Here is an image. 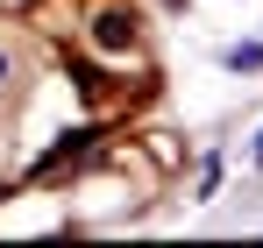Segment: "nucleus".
Masks as SVG:
<instances>
[{
    "label": "nucleus",
    "instance_id": "f257e3e1",
    "mask_svg": "<svg viewBox=\"0 0 263 248\" xmlns=\"http://www.w3.org/2000/svg\"><path fill=\"white\" fill-rule=\"evenodd\" d=\"M92 36L107 43V50H128V43H135V29H128V14H100V22H92Z\"/></svg>",
    "mask_w": 263,
    "mask_h": 248
},
{
    "label": "nucleus",
    "instance_id": "f03ea898",
    "mask_svg": "<svg viewBox=\"0 0 263 248\" xmlns=\"http://www.w3.org/2000/svg\"><path fill=\"white\" fill-rule=\"evenodd\" d=\"M228 64H235V71H256V64H263V50H256V43H242V50H228Z\"/></svg>",
    "mask_w": 263,
    "mask_h": 248
},
{
    "label": "nucleus",
    "instance_id": "7ed1b4c3",
    "mask_svg": "<svg viewBox=\"0 0 263 248\" xmlns=\"http://www.w3.org/2000/svg\"><path fill=\"white\" fill-rule=\"evenodd\" d=\"M0 78H7V50H0Z\"/></svg>",
    "mask_w": 263,
    "mask_h": 248
},
{
    "label": "nucleus",
    "instance_id": "20e7f679",
    "mask_svg": "<svg viewBox=\"0 0 263 248\" xmlns=\"http://www.w3.org/2000/svg\"><path fill=\"white\" fill-rule=\"evenodd\" d=\"M256 163H263V135H256Z\"/></svg>",
    "mask_w": 263,
    "mask_h": 248
}]
</instances>
